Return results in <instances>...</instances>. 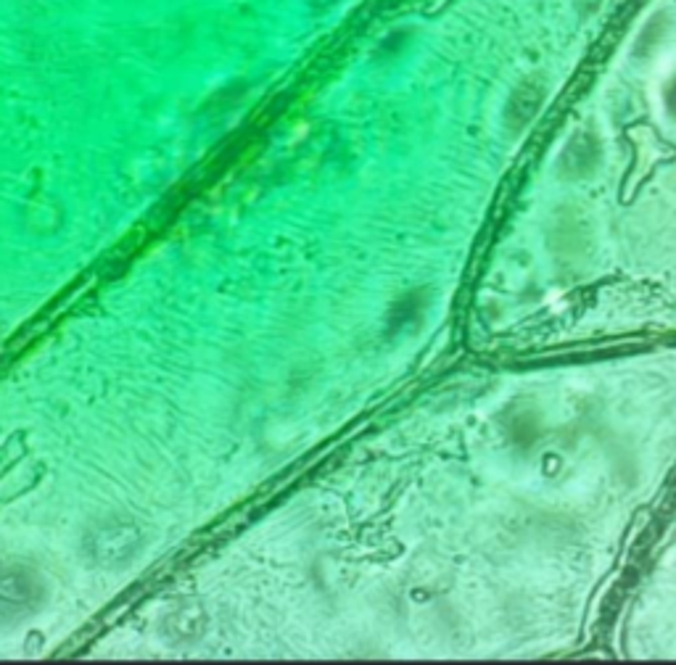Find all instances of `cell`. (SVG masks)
<instances>
[{
  "instance_id": "6da1fadb",
  "label": "cell",
  "mask_w": 676,
  "mask_h": 665,
  "mask_svg": "<svg viewBox=\"0 0 676 665\" xmlns=\"http://www.w3.org/2000/svg\"><path fill=\"white\" fill-rule=\"evenodd\" d=\"M470 356L212 536L77 660L602 655L676 494V341Z\"/></svg>"
}]
</instances>
